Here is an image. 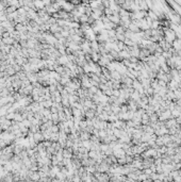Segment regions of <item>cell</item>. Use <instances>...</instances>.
Wrapping results in <instances>:
<instances>
[{
    "mask_svg": "<svg viewBox=\"0 0 181 182\" xmlns=\"http://www.w3.org/2000/svg\"><path fill=\"white\" fill-rule=\"evenodd\" d=\"M171 47L174 48L176 52H179V51L181 50V39L176 38L175 41L171 43Z\"/></svg>",
    "mask_w": 181,
    "mask_h": 182,
    "instance_id": "obj_1",
    "label": "cell"
},
{
    "mask_svg": "<svg viewBox=\"0 0 181 182\" xmlns=\"http://www.w3.org/2000/svg\"><path fill=\"white\" fill-rule=\"evenodd\" d=\"M148 17L150 18L152 21H155V20H159V18H158V16L155 12H153L152 10H149L148 11Z\"/></svg>",
    "mask_w": 181,
    "mask_h": 182,
    "instance_id": "obj_2",
    "label": "cell"
}]
</instances>
